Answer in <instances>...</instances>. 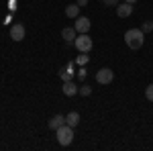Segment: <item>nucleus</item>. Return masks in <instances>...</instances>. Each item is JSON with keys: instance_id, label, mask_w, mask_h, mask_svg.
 Segmentation results:
<instances>
[{"instance_id": "obj_1", "label": "nucleus", "mask_w": 153, "mask_h": 151, "mask_svg": "<svg viewBox=\"0 0 153 151\" xmlns=\"http://www.w3.org/2000/svg\"><path fill=\"white\" fill-rule=\"evenodd\" d=\"M125 43L129 45V49H141L143 43H145V33H143L141 29H129L127 33H125Z\"/></svg>"}, {"instance_id": "obj_2", "label": "nucleus", "mask_w": 153, "mask_h": 151, "mask_svg": "<svg viewBox=\"0 0 153 151\" xmlns=\"http://www.w3.org/2000/svg\"><path fill=\"white\" fill-rule=\"evenodd\" d=\"M55 137H57V143L59 145H70L71 141H74V127L70 125H61V127L55 131Z\"/></svg>"}, {"instance_id": "obj_3", "label": "nucleus", "mask_w": 153, "mask_h": 151, "mask_svg": "<svg viewBox=\"0 0 153 151\" xmlns=\"http://www.w3.org/2000/svg\"><path fill=\"white\" fill-rule=\"evenodd\" d=\"M74 45H76V49H78L80 53H90V51H92V47H94V43H92V39H90L88 33H80V35L76 37Z\"/></svg>"}, {"instance_id": "obj_4", "label": "nucleus", "mask_w": 153, "mask_h": 151, "mask_svg": "<svg viewBox=\"0 0 153 151\" xmlns=\"http://www.w3.org/2000/svg\"><path fill=\"white\" fill-rule=\"evenodd\" d=\"M112 78H114V71L110 70V68H100V70L96 71V82H98V84H102V86L110 84Z\"/></svg>"}, {"instance_id": "obj_5", "label": "nucleus", "mask_w": 153, "mask_h": 151, "mask_svg": "<svg viewBox=\"0 0 153 151\" xmlns=\"http://www.w3.org/2000/svg\"><path fill=\"white\" fill-rule=\"evenodd\" d=\"M25 35H27V31H25V27L21 23H14L10 27V39L12 41H23Z\"/></svg>"}, {"instance_id": "obj_6", "label": "nucleus", "mask_w": 153, "mask_h": 151, "mask_svg": "<svg viewBox=\"0 0 153 151\" xmlns=\"http://www.w3.org/2000/svg\"><path fill=\"white\" fill-rule=\"evenodd\" d=\"M90 19H88V16H78V19H76V25H74V29H76V31H78V33H88V31H90Z\"/></svg>"}, {"instance_id": "obj_7", "label": "nucleus", "mask_w": 153, "mask_h": 151, "mask_svg": "<svg viewBox=\"0 0 153 151\" xmlns=\"http://www.w3.org/2000/svg\"><path fill=\"white\" fill-rule=\"evenodd\" d=\"M131 12H133V4L131 2H118L117 4V14L120 16V19H127V16H131Z\"/></svg>"}, {"instance_id": "obj_8", "label": "nucleus", "mask_w": 153, "mask_h": 151, "mask_svg": "<svg viewBox=\"0 0 153 151\" xmlns=\"http://www.w3.org/2000/svg\"><path fill=\"white\" fill-rule=\"evenodd\" d=\"M61 37H63L68 43H74V41H76V37H78V31H76V29H71V27H65V29L61 31Z\"/></svg>"}, {"instance_id": "obj_9", "label": "nucleus", "mask_w": 153, "mask_h": 151, "mask_svg": "<svg viewBox=\"0 0 153 151\" xmlns=\"http://www.w3.org/2000/svg\"><path fill=\"white\" fill-rule=\"evenodd\" d=\"M61 125H65V116L63 115H55L51 121H49V129H53V131H57Z\"/></svg>"}, {"instance_id": "obj_10", "label": "nucleus", "mask_w": 153, "mask_h": 151, "mask_svg": "<svg viewBox=\"0 0 153 151\" xmlns=\"http://www.w3.org/2000/svg\"><path fill=\"white\" fill-rule=\"evenodd\" d=\"M63 94H65V96H76V94H78V86L71 80L63 82Z\"/></svg>"}, {"instance_id": "obj_11", "label": "nucleus", "mask_w": 153, "mask_h": 151, "mask_svg": "<svg viewBox=\"0 0 153 151\" xmlns=\"http://www.w3.org/2000/svg\"><path fill=\"white\" fill-rule=\"evenodd\" d=\"M65 125H70V127H78L80 125V112H70V115L65 116Z\"/></svg>"}, {"instance_id": "obj_12", "label": "nucleus", "mask_w": 153, "mask_h": 151, "mask_svg": "<svg viewBox=\"0 0 153 151\" xmlns=\"http://www.w3.org/2000/svg\"><path fill=\"white\" fill-rule=\"evenodd\" d=\"M65 14H68L70 19H78V16H80V6H78V4H70V6H65Z\"/></svg>"}, {"instance_id": "obj_13", "label": "nucleus", "mask_w": 153, "mask_h": 151, "mask_svg": "<svg viewBox=\"0 0 153 151\" xmlns=\"http://www.w3.org/2000/svg\"><path fill=\"white\" fill-rule=\"evenodd\" d=\"M78 94H82V96H90V94H92V88H90V86H80V88H78Z\"/></svg>"}, {"instance_id": "obj_14", "label": "nucleus", "mask_w": 153, "mask_h": 151, "mask_svg": "<svg viewBox=\"0 0 153 151\" xmlns=\"http://www.w3.org/2000/svg\"><path fill=\"white\" fill-rule=\"evenodd\" d=\"M141 31H143V33H151V31H153V21H145L143 27H141Z\"/></svg>"}, {"instance_id": "obj_15", "label": "nucleus", "mask_w": 153, "mask_h": 151, "mask_svg": "<svg viewBox=\"0 0 153 151\" xmlns=\"http://www.w3.org/2000/svg\"><path fill=\"white\" fill-rule=\"evenodd\" d=\"M145 96H147L149 102H153V84H149V86L145 88Z\"/></svg>"}, {"instance_id": "obj_16", "label": "nucleus", "mask_w": 153, "mask_h": 151, "mask_svg": "<svg viewBox=\"0 0 153 151\" xmlns=\"http://www.w3.org/2000/svg\"><path fill=\"white\" fill-rule=\"evenodd\" d=\"M59 78H61L63 82H68V80H71V74H68L65 70H61V71H59Z\"/></svg>"}, {"instance_id": "obj_17", "label": "nucleus", "mask_w": 153, "mask_h": 151, "mask_svg": "<svg viewBox=\"0 0 153 151\" xmlns=\"http://www.w3.org/2000/svg\"><path fill=\"white\" fill-rule=\"evenodd\" d=\"M102 2H104L106 6H117V4L120 2V0H102Z\"/></svg>"}, {"instance_id": "obj_18", "label": "nucleus", "mask_w": 153, "mask_h": 151, "mask_svg": "<svg viewBox=\"0 0 153 151\" xmlns=\"http://www.w3.org/2000/svg\"><path fill=\"white\" fill-rule=\"evenodd\" d=\"M86 61H88V55H86V53H84V55H80V57H78V63H86Z\"/></svg>"}, {"instance_id": "obj_19", "label": "nucleus", "mask_w": 153, "mask_h": 151, "mask_svg": "<svg viewBox=\"0 0 153 151\" xmlns=\"http://www.w3.org/2000/svg\"><path fill=\"white\" fill-rule=\"evenodd\" d=\"M86 2H88V0H78V6H84Z\"/></svg>"}, {"instance_id": "obj_20", "label": "nucleus", "mask_w": 153, "mask_h": 151, "mask_svg": "<svg viewBox=\"0 0 153 151\" xmlns=\"http://www.w3.org/2000/svg\"><path fill=\"white\" fill-rule=\"evenodd\" d=\"M125 2H131V4H133V2H137V0H125Z\"/></svg>"}]
</instances>
